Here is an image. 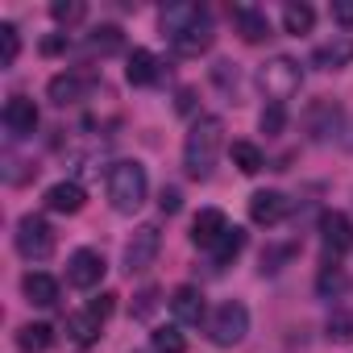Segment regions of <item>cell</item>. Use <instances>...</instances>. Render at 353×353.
Returning a JSON list of instances; mask_svg holds the SVG:
<instances>
[{"mask_svg": "<svg viewBox=\"0 0 353 353\" xmlns=\"http://www.w3.org/2000/svg\"><path fill=\"white\" fill-rule=\"evenodd\" d=\"M158 21H162V38L170 42V50L183 54V59L204 54L212 46V38H216L204 5H166Z\"/></svg>", "mask_w": 353, "mask_h": 353, "instance_id": "obj_1", "label": "cell"}, {"mask_svg": "<svg viewBox=\"0 0 353 353\" xmlns=\"http://www.w3.org/2000/svg\"><path fill=\"white\" fill-rule=\"evenodd\" d=\"M349 63H353V38L349 34H336L332 42H320L312 50V67H320V71H341Z\"/></svg>", "mask_w": 353, "mask_h": 353, "instance_id": "obj_12", "label": "cell"}, {"mask_svg": "<svg viewBox=\"0 0 353 353\" xmlns=\"http://www.w3.org/2000/svg\"><path fill=\"white\" fill-rule=\"evenodd\" d=\"M158 75H162L158 54H150V50H133V54H129V63H125V79H129L133 88H150V83H158Z\"/></svg>", "mask_w": 353, "mask_h": 353, "instance_id": "obj_19", "label": "cell"}, {"mask_svg": "<svg viewBox=\"0 0 353 353\" xmlns=\"http://www.w3.org/2000/svg\"><path fill=\"white\" fill-rule=\"evenodd\" d=\"M233 26H237V34H241L245 42L270 38V21H266V13L254 9V5H233Z\"/></svg>", "mask_w": 353, "mask_h": 353, "instance_id": "obj_18", "label": "cell"}, {"mask_svg": "<svg viewBox=\"0 0 353 353\" xmlns=\"http://www.w3.org/2000/svg\"><path fill=\"white\" fill-rule=\"evenodd\" d=\"M345 287H349V283H345L341 266H324V270H320V279H316V291H320L324 299H328V295H345Z\"/></svg>", "mask_w": 353, "mask_h": 353, "instance_id": "obj_29", "label": "cell"}, {"mask_svg": "<svg viewBox=\"0 0 353 353\" xmlns=\"http://www.w3.org/2000/svg\"><path fill=\"white\" fill-rule=\"evenodd\" d=\"M287 216V196L283 192H254L250 196V221L254 225H279Z\"/></svg>", "mask_w": 353, "mask_h": 353, "instance_id": "obj_15", "label": "cell"}, {"mask_svg": "<svg viewBox=\"0 0 353 353\" xmlns=\"http://www.w3.org/2000/svg\"><path fill=\"white\" fill-rule=\"evenodd\" d=\"M320 245H324V258L336 262L353 250V221L345 212H324L320 216Z\"/></svg>", "mask_w": 353, "mask_h": 353, "instance_id": "obj_8", "label": "cell"}, {"mask_svg": "<svg viewBox=\"0 0 353 353\" xmlns=\"http://www.w3.org/2000/svg\"><path fill=\"white\" fill-rule=\"evenodd\" d=\"M13 241H17V254H21L26 262H46V258L54 254V245H59V237H54L50 221H46V216H34V212L17 221Z\"/></svg>", "mask_w": 353, "mask_h": 353, "instance_id": "obj_5", "label": "cell"}, {"mask_svg": "<svg viewBox=\"0 0 353 353\" xmlns=\"http://www.w3.org/2000/svg\"><path fill=\"white\" fill-rule=\"evenodd\" d=\"M145 192H150V179H145L141 162H112V170H108V200H112V208L121 216H133L145 204Z\"/></svg>", "mask_w": 353, "mask_h": 353, "instance_id": "obj_3", "label": "cell"}, {"mask_svg": "<svg viewBox=\"0 0 353 353\" xmlns=\"http://www.w3.org/2000/svg\"><path fill=\"white\" fill-rule=\"evenodd\" d=\"M233 166L241 170V174H258L262 166H266V158H262V150L254 145V141H233Z\"/></svg>", "mask_w": 353, "mask_h": 353, "instance_id": "obj_23", "label": "cell"}, {"mask_svg": "<svg viewBox=\"0 0 353 353\" xmlns=\"http://www.w3.org/2000/svg\"><path fill=\"white\" fill-rule=\"evenodd\" d=\"M258 88L266 92L270 104H287L299 88H303V67L291 54H274L258 67Z\"/></svg>", "mask_w": 353, "mask_h": 353, "instance_id": "obj_4", "label": "cell"}, {"mask_svg": "<svg viewBox=\"0 0 353 353\" xmlns=\"http://www.w3.org/2000/svg\"><path fill=\"white\" fill-rule=\"evenodd\" d=\"M328 341H341V345H349V341H353V316H345V312H332V316H328Z\"/></svg>", "mask_w": 353, "mask_h": 353, "instance_id": "obj_31", "label": "cell"}, {"mask_svg": "<svg viewBox=\"0 0 353 353\" xmlns=\"http://www.w3.org/2000/svg\"><path fill=\"white\" fill-rule=\"evenodd\" d=\"M258 125H262V133H266V137H279V133L287 129V108H283V104L262 108V121H258Z\"/></svg>", "mask_w": 353, "mask_h": 353, "instance_id": "obj_30", "label": "cell"}, {"mask_svg": "<svg viewBox=\"0 0 353 353\" xmlns=\"http://www.w3.org/2000/svg\"><path fill=\"white\" fill-rule=\"evenodd\" d=\"M212 79H216V88L233 92V88H237V67H233V63H216V67H212Z\"/></svg>", "mask_w": 353, "mask_h": 353, "instance_id": "obj_34", "label": "cell"}, {"mask_svg": "<svg viewBox=\"0 0 353 353\" xmlns=\"http://www.w3.org/2000/svg\"><path fill=\"white\" fill-rule=\"evenodd\" d=\"M158 295H162L158 287H145V291L137 295V303H133V316H137V320H150L154 307H158Z\"/></svg>", "mask_w": 353, "mask_h": 353, "instance_id": "obj_32", "label": "cell"}, {"mask_svg": "<svg viewBox=\"0 0 353 353\" xmlns=\"http://www.w3.org/2000/svg\"><path fill=\"white\" fill-rule=\"evenodd\" d=\"M158 250H162V233H158V225H137L133 237H129V245H125V270H129V274L150 270L154 258H158Z\"/></svg>", "mask_w": 353, "mask_h": 353, "instance_id": "obj_7", "label": "cell"}, {"mask_svg": "<svg viewBox=\"0 0 353 353\" xmlns=\"http://www.w3.org/2000/svg\"><path fill=\"white\" fill-rule=\"evenodd\" d=\"M241 250H245V229H237V225H233V229L212 245V262H216V266H229Z\"/></svg>", "mask_w": 353, "mask_h": 353, "instance_id": "obj_24", "label": "cell"}, {"mask_svg": "<svg viewBox=\"0 0 353 353\" xmlns=\"http://www.w3.org/2000/svg\"><path fill=\"white\" fill-rule=\"evenodd\" d=\"M21 54V34L13 21H0V67H13Z\"/></svg>", "mask_w": 353, "mask_h": 353, "instance_id": "obj_26", "label": "cell"}, {"mask_svg": "<svg viewBox=\"0 0 353 353\" xmlns=\"http://www.w3.org/2000/svg\"><path fill=\"white\" fill-rule=\"evenodd\" d=\"M88 50H92V54H112V50H121V30H117V26H96V30L88 34Z\"/></svg>", "mask_w": 353, "mask_h": 353, "instance_id": "obj_25", "label": "cell"}, {"mask_svg": "<svg viewBox=\"0 0 353 353\" xmlns=\"http://www.w3.org/2000/svg\"><path fill=\"white\" fill-rule=\"evenodd\" d=\"M158 208H162L166 216H174V212L183 208V192H179V188H162V196H158Z\"/></svg>", "mask_w": 353, "mask_h": 353, "instance_id": "obj_33", "label": "cell"}, {"mask_svg": "<svg viewBox=\"0 0 353 353\" xmlns=\"http://www.w3.org/2000/svg\"><path fill=\"white\" fill-rule=\"evenodd\" d=\"M54 341V328L50 324H21L17 328V349L21 353H46Z\"/></svg>", "mask_w": 353, "mask_h": 353, "instance_id": "obj_21", "label": "cell"}, {"mask_svg": "<svg viewBox=\"0 0 353 353\" xmlns=\"http://www.w3.org/2000/svg\"><path fill=\"white\" fill-rule=\"evenodd\" d=\"M150 345H154V353H188V336L179 328H154Z\"/></svg>", "mask_w": 353, "mask_h": 353, "instance_id": "obj_27", "label": "cell"}, {"mask_svg": "<svg viewBox=\"0 0 353 353\" xmlns=\"http://www.w3.org/2000/svg\"><path fill=\"white\" fill-rule=\"evenodd\" d=\"M332 21L336 26H345V30H353V0H332Z\"/></svg>", "mask_w": 353, "mask_h": 353, "instance_id": "obj_35", "label": "cell"}, {"mask_svg": "<svg viewBox=\"0 0 353 353\" xmlns=\"http://www.w3.org/2000/svg\"><path fill=\"white\" fill-rule=\"evenodd\" d=\"M312 26H316V9L312 5H287L283 9V30L287 34H312Z\"/></svg>", "mask_w": 353, "mask_h": 353, "instance_id": "obj_22", "label": "cell"}, {"mask_svg": "<svg viewBox=\"0 0 353 353\" xmlns=\"http://www.w3.org/2000/svg\"><path fill=\"white\" fill-rule=\"evenodd\" d=\"M5 129L13 137H30L38 129V104L30 96H9V104H5Z\"/></svg>", "mask_w": 353, "mask_h": 353, "instance_id": "obj_11", "label": "cell"}, {"mask_svg": "<svg viewBox=\"0 0 353 353\" xmlns=\"http://www.w3.org/2000/svg\"><path fill=\"white\" fill-rule=\"evenodd\" d=\"M104 270L108 266H104V254L100 250H75L71 262H67V283L79 287V291H92V287H100Z\"/></svg>", "mask_w": 353, "mask_h": 353, "instance_id": "obj_9", "label": "cell"}, {"mask_svg": "<svg viewBox=\"0 0 353 353\" xmlns=\"http://www.w3.org/2000/svg\"><path fill=\"white\" fill-rule=\"evenodd\" d=\"M221 145H225V121L221 117H200L183 141V166L192 179H208L216 170V158H221Z\"/></svg>", "mask_w": 353, "mask_h": 353, "instance_id": "obj_2", "label": "cell"}, {"mask_svg": "<svg viewBox=\"0 0 353 353\" xmlns=\"http://www.w3.org/2000/svg\"><path fill=\"white\" fill-rule=\"evenodd\" d=\"M88 92H92V79H88V75H75V71H67V75H54V79L46 83V96H50V104H59V108H67V104H79Z\"/></svg>", "mask_w": 353, "mask_h": 353, "instance_id": "obj_10", "label": "cell"}, {"mask_svg": "<svg viewBox=\"0 0 353 353\" xmlns=\"http://www.w3.org/2000/svg\"><path fill=\"white\" fill-rule=\"evenodd\" d=\"M63 46H67V38H46V42H42V50H46V54H59Z\"/></svg>", "mask_w": 353, "mask_h": 353, "instance_id": "obj_36", "label": "cell"}, {"mask_svg": "<svg viewBox=\"0 0 353 353\" xmlns=\"http://www.w3.org/2000/svg\"><path fill=\"white\" fill-rule=\"evenodd\" d=\"M21 291H26V299L38 303V307H54V303H59V279H50V274H42V270H30V274L21 279Z\"/></svg>", "mask_w": 353, "mask_h": 353, "instance_id": "obj_20", "label": "cell"}, {"mask_svg": "<svg viewBox=\"0 0 353 353\" xmlns=\"http://www.w3.org/2000/svg\"><path fill=\"white\" fill-rule=\"evenodd\" d=\"M50 17H54L59 26H75V21L88 17V5H83V0H54V5H50Z\"/></svg>", "mask_w": 353, "mask_h": 353, "instance_id": "obj_28", "label": "cell"}, {"mask_svg": "<svg viewBox=\"0 0 353 353\" xmlns=\"http://www.w3.org/2000/svg\"><path fill=\"white\" fill-rule=\"evenodd\" d=\"M166 303H170V312H174L179 324H200L204 320V295H200V287H174Z\"/></svg>", "mask_w": 353, "mask_h": 353, "instance_id": "obj_16", "label": "cell"}, {"mask_svg": "<svg viewBox=\"0 0 353 353\" xmlns=\"http://www.w3.org/2000/svg\"><path fill=\"white\" fill-rule=\"evenodd\" d=\"M208 332H212V341H216L221 349L241 345V341H245V332H250V307H245L241 299H225V303L212 312Z\"/></svg>", "mask_w": 353, "mask_h": 353, "instance_id": "obj_6", "label": "cell"}, {"mask_svg": "<svg viewBox=\"0 0 353 353\" xmlns=\"http://www.w3.org/2000/svg\"><path fill=\"white\" fill-rule=\"evenodd\" d=\"M225 233H229V216H225L221 208H204V212L192 221V241H196L200 250H212Z\"/></svg>", "mask_w": 353, "mask_h": 353, "instance_id": "obj_13", "label": "cell"}, {"mask_svg": "<svg viewBox=\"0 0 353 353\" xmlns=\"http://www.w3.org/2000/svg\"><path fill=\"white\" fill-rule=\"evenodd\" d=\"M83 204H88V196H83V188H79L75 179H63V183L46 188V208H50V212L75 216V212H83Z\"/></svg>", "mask_w": 353, "mask_h": 353, "instance_id": "obj_14", "label": "cell"}, {"mask_svg": "<svg viewBox=\"0 0 353 353\" xmlns=\"http://www.w3.org/2000/svg\"><path fill=\"white\" fill-rule=\"evenodd\" d=\"M100 328H104V316H100V312H92V307H83V312L67 316V336H71L79 349L96 345V341H100Z\"/></svg>", "mask_w": 353, "mask_h": 353, "instance_id": "obj_17", "label": "cell"}]
</instances>
